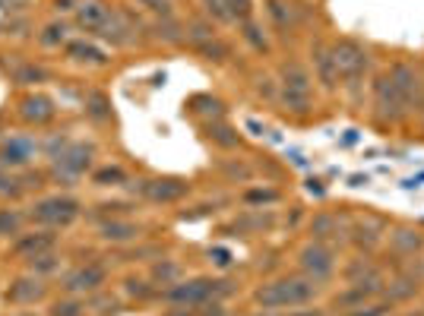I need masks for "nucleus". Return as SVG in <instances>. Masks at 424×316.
<instances>
[{
  "mask_svg": "<svg viewBox=\"0 0 424 316\" xmlns=\"http://www.w3.org/2000/svg\"><path fill=\"white\" fill-rule=\"evenodd\" d=\"M152 13H162V16H171V0H143Z\"/></svg>",
  "mask_w": 424,
  "mask_h": 316,
  "instance_id": "nucleus-36",
  "label": "nucleus"
},
{
  "mask_svg": "<svg viewBox=\"0 0 424 316\" xmlns=\"http://www.w3.org/2000/svg\"><path fill=\"white\" fill-rule=\"evenodd\" d=\"M23 193V187H19L16 178H10V174L0 171V196H19Z\"/></svg>",
  "mask_w": 424,
  "mask_h": 316,
  "instance_id": "nucleus-31",
  "label": "nucleus"
},
{
  "mask_svg": "<svg viewBox=\"0 0 424 316\" xmlns=\"http://www.w3.org/2000/svg\"><path fill=\"white\" fill-rule=\"evenodd\" d=\"M152 275H156V282H162V285H178L181 266L178 263H158V266L152 269Z\"/></svg>",
  "mask_w": 424,
  "mask_h": 316,
  "instance_id": "nucleus-26",
  "label": "nucleus"
},
{
  "mask_svg": "<svg viewBox=\"0 0 424 316\" xmlns=\"http://www.w3.org/2000/svg\"><path fill=\"white\" fill-rule=\"evenodd\" d=\"M415 291H418V278H396L386 294H390V300H405V297H412Z\"/></svg>",
  "mask_w": 424,
  "mask_h": 316,
  "instance_id": "nucleus-21",
  "label": "nucleus"
},
{
  "mask_svg": "<svg viewBox=\"0 0 424 316\" xmlns=\"http://www.w3.org/2000/svg\"><path fill=\"white\" fill-rule=\"evenodd\" d=\"M288 316H323L320 310H298V313H288Z\"/></svg>",
  "mask_w": 424,
  "mask_h": 316,
  "instance_id": "nucleus-43",
  "label": "nucleus"
},
{
  "mask_svg": "<svg viewBox=\"0 0 424 316\" xmlns=\"http://www.w3.org/2000/svg\"><path fill=\"white\" fill-rule=\"evenodd\" d=\"M206 10H209L216 19H235V16L228 13V6H225V0H206Z\"/></svg>",
  "mask_w": 424,
  "mask_h": 316,
  "instance_id": "nucleus-35",
  "label": "nucleus"
},
{
  "mask_svg": "<svg viewBox=\"0 0 424 316\" xmlns=\"http://www.w3.org/2000/svg\"><path fill=\"white\" fill-rule=\"evenodd\" d=\"M209 139H216L225 149H235L238 146V133L231 127H225V123H209Z\"/></svg>",
  "mask_w": 424,
  "mask_h": 316,
  "instance_id": "nucleus-20",
  "label": "nucleus"
},
{
  "mask_svg": "<svg viewBox=\"0 0 424 316\" xmlns=\"http://www.w3.org/2000/svg\"><path fill=\"white\" fill-rule=\"evenodd\" d=\"M105 285V269L99 263H89V266L73 269L67 278H64V291L67 294H92Z\"/></svg>",
  "mask_w": 424,
  "mask_h": 316,
  "instance_id": "nucleus-10",
  "label": "nucleus"
},
{
  "mask_svg": "<svg viewBox=\"0 0 424 316\" xmlns=\"http://www.w3.org/2000/svg\"><path fill=\"white\" fill-rule=\"evenodd\" d=\"M32 269H39V272H51V269H57V263H54V253H39V256H32Z\"/></svg>",
  "mask_w": 424,
  "mask_h": 316,
  "instance_id": "nucleus-32",
  "label": "nucleus"
},
{
  "mask_svg": "<svg viewBox=\"0 0 424 316\" xmlns=\"http://www.w3.org/2000/svg\"><path fill=\"white\" fill-rule=\"evenodd\" d=\"M257 32H260V29H257V26H251V23H247V26H244V35H247V39H251V41H253V48H257V51H266V41H263V39H260V35H257Z\"/></svg>",
  "mask_w": 424,
  "mask_h": 316,
  "instance_id": "nucleus-37",
  "label": "nucleus"
},
{
  "mask_svg": "<svg viewBox=\"0 0 424 316\" xmlns=\"http://www.w3.org/2000/svg\"><path fill=\"white\" fill-rule=\"evenodd\" d=\"M333 225H335V218L333 215H317L313 218V225H311V231H313V240H323V238H330V231H333Z\"/></svg>",
  "mask_w": 424,
  "mask_h": 316,
  "instance_id": "nucleus-28",
  "label": "nucleus"
},
{
  "mask_svg": "<svg viewBox=\"0 0 424 316\" xmlns=\"http://www.w3.org/2000/svg\"><path fill=\"white\" fill-rule=\"evenodd\" d=\"M19 79H23V83H26V79H41V70L29 67V70H23V73H19Z\"/></svg>",
  "mask_w": 424,
  "mask_h": 316,
  "instance_id": "nucleus-41",
  "label": "nucleus"
},
{
  "mask_svg": "<svg viewBox=\"0 0 424 316\" xmlns=\"http://www.w3.org/2000/svg\"><path fill=\"white\" fill-rule=\"evenodd\" d=\"M35 152H39V146H35L32 136H10L4 139V149H0V158H4L6 168H26L35 161Z\"/></svg>",
  "mask_w": 424,
  "mask_h": 316,
  "instance_id": "nucleus-11",
  "label": "nucleus"
},
{
  "mask_svg": "<svg viewBox=\"0 0 424 316\" xmlns=\"http://www.w3.org/2000/svg\"><path fill=\"white\" fill-rule=\"evenodd\" d=\"M101 238H105V240H114V244H121V240L140 238V228H136L133 222H108V225H101Z\"/></svg>",
  "mask_w": 424,
  "mask_h": 316,
  "instance_id": "nucleus-19",
  "label": "nucleus"
},
{
  "mask_svg": "<svg viewBox=\"0 0 424 316\" xmlns=\"http://www.w3.org/2000/svg\"><path fill=\"white\" fill-rule=\"evenodd\" d=\"M393 310V300L390 304H368V307H355L352 316H386Z\"/></svg>",
  "mask_w": 424,
  "mask_h": 316,
  "instance_id": "nucleus-29",
  "label": "nucleus"
},
{
  "mask_svg": "<svg viewBox=\"0 0 424 316\" xmlns=\"http://www.w3.org/2000/svg\"><path fill=\"white\" fill-rule=\"evenodd\" d=\"M421 183H424V174H418V178H408L405 183H402V187H405V190H415V187H421Z\"/></svg>",
  "mask_w": 424,
  "mask_h": 316,
  "instance_id": "nucleus-42",
  "label": "nucleus"
},
{
  "mask_svg": "<svg viewBox=\"0 0 424 316\" xmlns=\"http://www.w3.org/2000/svg\"><path fill=\"white\" fill-rule=\"evenodd\" d=\"M127 291L130 294H140V297H149V294H152V288H146V282H140V278H130Z\"/></svg>",
  "mask_w": 424,
  "mask_h": 316,
  "instance_id": "nucleus-38",
  "label": "nucleus"
},
{
  "mask_svg": "<svg viewBox=\"0 0 424 316\" xmlns=\"http://www.w3.org/2000/svg\"><path fill=\"white\" fill-rule=\"evenodd\" d=\"M390 79H393V86H396V92H399V98H402V105H405V111L418 101V70L412 67V63H393L390 67Z\"/></svg>",
  "mask_w": 424,
  "mask_h": 316,
  "instance_id": "nucleus-13",
  "label": "nucleus"
},
{
  "mask_svg": "<svg viewBox=\"0 0 424 316\" xmlns=\"http://www.w3.org/2000/svg\"><path fill=\"white\" fill-rule=\"evenodd\" d=\"M140 193L149 203H178L181 196L190 193V187L178 178H158V180H146L140 187Z\"/></svg>",
  "mask_w": 424,
  "mask_h": 316,
  "instance_id": "nucleus-12",
  "label": "nucleus"
},
{
  "mask_svg": "<svg viewBox=\"0 0 424 316\" xmlns=\"http://www.w3.org/2000/svg\"><path fill=\"white\" fill-rule=\"evenodd\" d=\"M86 108H89V117H92V121H99V123L111 121V108H108V98H105V95H92Z\"/></svg>",
  "mask_w": 424,
  "mask_h": 316,
  "instance_id": "nucleus-24",
  "label": "nucleus"
},
{
  "mask_svg": "<svg viewBox=\"0 0 424 316\" xmlns=\"http://www.w3.org/2000/svg\"><path fill=\"white\" fill-rule=\"evenodd\" d=\"M86 304L83 300H61V304L51 307V316H83Z\"/></svg>",
  "mask_w": 424,
  "mask_h": 316,
  "instance_id": "nucleus-27",
  "label": "nucleus"
},
{
  "mask_svg": "<svg viewBox=\"0 0 424 316\" xmlns=\"http://www.w3.org/2000/svg\"><path fill=\"white\" fill-rule=\"evenodd\" d=\"M54 247V234H29V238H19L16 240V253L19 256H39V253H48Z\"/></svg>",
  "mask_w": 424,
  "mask_h": 316,
  "instance_id": "nucleus-17",
  "label": "nucleus"
},
{
  "mask_svg": "<svg viewBox=\"0 0 424 316\" xmlns=\"http://www.w3.org/2000/svg\"><path fill=\"white\" fill-rule=\"evenodd\" d=\"M352 234H355V244L364 247V250H370V247L380 244V228H364V225H358V228H352Z\"/></svg>",
  "mask_w": 424,
  "mask_h": 316,
  "instance_id": "nucleus-25",
  "label": "nucleus"
},
{
  "mask_svg": "<svg viewBox=\"0 0 424 316\" xmlns=\"http://www.w3.org/2000/svg\"><path fill=\"white\" fill-rule=\"evenodd\" d=\"M19 114H23V121H29V123H48L51 117L57 114V108L48 95H29L23 101V108H19Z\"/></svg>",
  "mask_w": 424,
  "mask_h": 316,
  "instance_id": "nucleus-14",
  "label": "nucleus"
},
{
  "mask_svg": "<svg viewBox=\"0 0 424 316\" xmlns=\"http://www.w3.org/2000/svg\"><path fill=\"white\" fill-rule=\"evenodd\" d=\"M298 263H301L304 275L311 278V282H326V278L335 272V256H333V250L326 247L323 240L307 244L301 253H298Z\"/></svg>",
  "mask_w": 424,
  "mask_h": 316,
  "instance_id": "nucleus-8",
  "label": "nucleus"
},
{
  "mask_svg": "<svg viewBox=\"0 0 424 316\" xmlns=\"http://www.w3.org/2000/svg\"><path fill=\"white\" fill-rule=\"evenodd\" d=\"M212 256H216L218 266H228V263H231V253H228V250H212Z\"/></svg>",
  "mask_w": 424,
  "mask_h": 316,
  "instance_id": "nucleus-40",
  "label": "nucleus"
},
{
  "mask_svg": "<svg viewBox=\"0 0 424 316\" xmlns=\"http://www.w3.org/2000/svg\"><path fill=\"white\" fill-rule=\"evenodd\" d=\"M64 32H67V29H64V23L61 26H48L45 29V35H41V41H45V45H57V41H64Z\"/></svg>",
  "mask_w": 424,
  "mask_h": 316,
  "instance_id": "nucleus-34",
  "label": "nucleus"
},
{
  "mask_svg": "<svg viewBox=\"0 0 424 316\" xmlns=\"http://www.w3.org/2000/svg\"><path fill=\"white\" fill-rule=\"evenodd\" d=\"M123 180H127V174H123V168H118V165L95 171V183H99V187H118Z\"/></svg>",
  "mask_w": 424,
  "mask_h": 316,
  "instance_id": "nucleus-22",
  "label": "nucleus"
},
{
  "mask_svg": "<svg viewBox=\"0 0 424 316\" xmlns=\"http://www.w3.org/2000/svg\"><path fill=\"white\" fill-rule=\"evenodd\" d=\"M19 222H23V218H19L16 212L4 209V212H0V234H13L19 228Z\"/></svg>",
  "mask_w": 424,
  "mask_h": 316,
  "instance_id": "nucleus-30",
  "label": "nucleus"
},
{
  "mask_svg": "<svg viewBox=\"0 0 424 316\" xmlns=\"http://www.w3.org/2000/svg\"><path fill=\"white\" fill-rule=\"evenodd\" d=\"M374 114L380 123H399L405 117V105H402L390 73L377 76V83H374Z\"/></svg>",
  "mask_w": 424,
  "mask_h": 316,
  "instance_id": "nucleus-7",
  "label": "nucleus"
},
{
  "mask_svg": "<svg viewBox=\"0 0 424 316\" xmlns=\"http://www.w3.org/2000/svg\"><path fill=\"white\" fill-rule=\"evenodd\" d=\"M67 54L73 57V61H79V63H99V67L108 61V57L101 54V48H95L92 41H70Z\"/></svg>",
  "mask_w": 424,
  "mask_h": 316,
  "instance_id": "nucleus-18",
  "label": "nucleus"
},
{
  "mask_svg": "<svg viewBox=\"0 0 424 316\" xmlns=\"http://www.w3.org/2000/svg\"><path fill=\"white\" fill-rule=\"evenodd\" d=\"M333 51V63H335V73H339V83H345L348 89H358L361 86V79L368 76V67H370V54L364 51L358 41L352 39H342L330 45Z\"/></svg>",
  "mask_w": 424,
  "mask_h": 316,
  "instance_id": "nucleus-3",
  "label": "nucleus"
},
{
  "mask_svg": "<svg viewBox=\"0 0 424 316\" xmlns=\"http://www.w3.org/2000/svg\"><path fill=\"white\" fill-rule=\"evenodd\" d=\"M45 297V285H41V278H19V282L10 285V291H6V300H13V304H35V300Z\"/></svg>",
  "mask_w": 424,
  "mask_h": 316,
  "instance_id": "nucleus-15",
  "label": "nucleus"
},
{
  "mask_svg": "<svg viewBox=\"0 0 424 316\" xmlns=\"http://www.w3.org/2000/svg\"><path fill=\"white\" fill-rule=\"evenodd\" d=\"M218 294H228V282H216V278H190V282H178L165 291V300L181 307H203L216 300Z\"/></svg>",
  "mask_w": 424,
  "mask_h": 316,
  "instance_id": "nucleus-4",
  "label": "nucleus"
},
{
  "mask_svg": "<svg viewBox=\"0 0 424 316\" xmlns=\"http://www.w3.org/2000/svg\"><path fill=\"white\" fill-rule=\"evenodd\" d=\"M313 67H317V76H320V83H323V89H335L339 73H335L330 45H317V48H313Z\"/></svg>",
  "mask_w": 424,
  "mask_h": 316,
  "instance_id": "nucleus-16",
  "label": "nucleus"
},
{
  "mask_svg": "<svg viewBox=\"0 0 424 316\" xmlns=\"http://www.w3.org/2000/svg\"><path fill=\"white\" fill-rule=\"evenodd\" d=\"M76 215H79V203L70 200V196H48V200L35 203V209H32V218H35V222L51 225V228L70 225Z\"/></svg>",
  "mask_w": 424,
  "mask_h": 316,
  "instance_id": "nucleus-9",
  "label": "nucleus"
},
{
  "mask_svg": "<svg viewBox=\"0 0 424 316\" xmlns=\"http://www.w3.org/2000/svg\"><path fill=\"white\" fill-rule=\"evenodd\" d=\"M225 6H228V13L238 19H247V13H251V0H225Z\"/></svg>",
  "mask_w": 424,
  "mask_h": 316,
  "instance_id": "nucleus-33",
  "label": "nucleus"
},
{
  "mask_svg": "<svg viewBox=\"0 0 424 316\" xmlns=\"http://www.w3.org/2000/svg\"><path fill=\"white\" fill-rule=\"evenodd\" d=\"M393 244H396L402 253H415L424 240H421V234L418 231H399V234H393Z\"/></svg>",
  "mask_w": 424,
  "mask_h": 316,
  "instance_id": "nucleus-23",
  "label": "nucleus"
},
{
  "mask_svg": "<svg viewBox=\"0 0 424 316\" xmlns=\"http://www.w3.org/2000/svg\"><path fill=\"white\" fill-rule=\"evenodd\" d=\"M89 165H92V146L67 143V149L54 158V178L64 180V183H70V180L83 178V174L89 171Z\"/></svg>",
  "mask_w": 424,
  "mask_h": 316,
  "instance_id": "nucleus-6",
  "label": "nucleus"
},
{
  "mask_svg": "<svg viewBox=\"0 0 424 316\" xmlns=\"http://www.w3.org/2000/svg\"><path fill=\"white\" fill-rule=\"evenodd\" d=\"M317 297V282L311 278H276V282L260 285L253 300L263 310H285V307H301Z\"/></svg>",
  "mask_w": 424,
  "mask_h": 316,
  "instance_id": "nucleus-1",
  "label": "nucleus"
},
{
  "mask_svg": "<svg viewBox=\"0 0 424 316\" xmlns=\"http://www.w3.org/2000/svg\"><path fill=\"white\" fill-rule=\"evenodd\" d=\"M76 23H79V29L111 41V45H123L127 32H130L123 16H118V13H114L111 6H105L101 0H83V4L76 6Z\"/></svg>",
  "mask_w": 424,
  "mask_h": 316,
  "instance_id": "nucleus-2",
  "label": "nucleus"
},
{
  "mask_svg": "<svg viewBox=\"0 0 424 316\" xmlns=\"http://www.w3.org/2000/svg\"><path fill=\"white\" fill-rule=\"evenodd\" d=\"M273 203L276 200V193H269V190H266V193H247V203Z\"/></svg>",
  "mask_w": 424,
  "mask_h": 316,
  "instance_id": "nucleus-39",
  "label": "nucleus"
},
{
  "mask_svg": "<svg viewBox=\"0 0 424 316\" xmlns=\"http://www.w3.org/2000/svg\"><path fill=\"white\" fill-rule=\"evenodd\" d=\"M282 101L298 114H304L311 108V76L298 63L282 67Z\"/></svg>",
  "mask_w": 424,
  "mask_h": 316,
  "instance_id": "nucleus-5",
  "label": "nucleus"
}]
</instances>
